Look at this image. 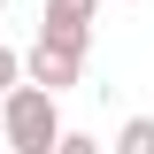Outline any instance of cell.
<instances>
[{"instance_id":"1","label":"cell","mask_w":154,"mask_h":154,"mask_svg":"<svg viewBox=\"0 0 154 154\" xmlns=\"http://www.w3.org/2000/svg\"><path fill=\"white\" fill-rule=\"evenodd\" d=\"M62 131H69V123H62V93H46L31 77L0 93V146L8 154H54Z\"/></svg>"},{"instance_id":"2","label":"cell","mask_w":154,"mask_h":154,"mask_svg":"<svg viewBox=\"0 0 154 154\" xmlns=\"http://www.w3.org/2000/svg\"><path fill=\"white\" fill-rule=\"evenodd\" d=\"M85 54H93V31H54V23H38V38L23 46V77L46 85V93H69L77 77H85Z\"/></svg>"},{"instance_id":"3","label":"cell","mask_w":154,"mask_h":154,"mask_svg":"<svg viewBox=\"0 0 154 154\" xmlns=\"http://www.w3.org/2000/svg\"><path fill=\"white\" fill-rule=\"evenodd\" d=\"M100 8H108V0H46V16H38V23H54V31H93Z\"/></svg>"},{"instance_id":"4","label":"cell","mask_w":154,"mask_h":154,"mask_svg":"<svg viewBox=\"0 0 154 154\" xmlns=\"http://www.w3.org/2000/svg\"><path fill=\"white\" fill-rule=\"evenodd\" d=\"M108 154H154V116H131L123 131H116V146Z\"/></svg>"},{"instance_id":"5","label":"cell","mask_w":154,"mask_h":154,"mask_svg":"<svg viewBox=\"0 0 154 154\" xmlns=\"http://www.w3.org/2000/svg\"><path fill=\"white\" fill-rule=\"evenodd\" d=\"M8 85H23V54L8 46V38H0V93H8Z\"/></svg>"},{"instance_id":"6","label":"cell","mask_w":154,"mask_h":154,"mask_svg":"<svg viewBox=\"0 0 154 154\" xmlns=\"http://www.w3.org/2000/svg\"><path fill=\"white\" fill-rule=\"evenodd\" d=\"M54 154H100V139H93V131H62V139H54Z\"/></svg>"},{"instance_id":"7","label":"cell","mask_w":154,"mask_h":154,"mask_svg":"<svg viewBox=\"0 0 154 154\" xmlns=\"http://www.w3.org/2000/svg\"><path fill=\"white\" fill-rule=\"evenodd\" d=\"M116 8H131V0H116Z\"/></svg>"},{"instance_id":"8","label":"cell","mask_w":154,"mask_h":154,"mask_svg":"<svg viewBox=\"0 0 154 154\" xmlns=\"http://www.w3.org/2000/svg\"><path fill=\"white\" fill-rule=\"evenodd\" d=\"M0 16H8V0H0Z\"/></svg>"}]
</instances>
